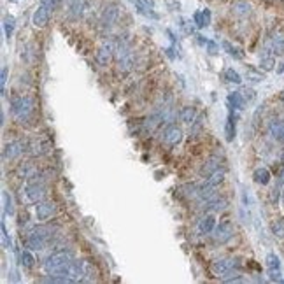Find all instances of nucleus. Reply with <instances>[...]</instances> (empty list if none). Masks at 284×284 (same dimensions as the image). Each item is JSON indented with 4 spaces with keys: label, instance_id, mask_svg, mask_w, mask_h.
<instances>
[{
    "label": "nucleus",
    "instance_id": "obj_1",
    "mask_svg": "<svg viewBox=\"0 0 284 284\" xmlns=\"http://www.w3.org/2000/svg\"><path fill=\"white\" fill-rule=\"evenodd\" d=\"M239 270V261L234 258H217L211 263V274L217 279H230L232 274Z\"/></svg>",
    "mask_w": 284,
    "mask_h": 284
},
{
    "label": "nucleus",
    "instance_id": "obj_2",
    "mask_svg": "<svg viewBox=\"0 0 284 284\" xmlns=\"http://www.w3.org/2000/svg\"><path fill=\"white\" fill-rule=\"evenodd\" d=\"M34 110V100L30 97H23V95H18L11 100V112L16 118L18 121L27 120L28 116Z\"/></svg>",
    "mask_w": 284,
    "mask_h": 284
},
{
    "label": "nucleus",
    "instance_id": "obj_3",
    "mask_svg": "<svg viewBox=\"0 0 284 284\" xmlns=\"http://www.w3.org/2000/svg\"><path fill=\"white\" fill-rule=\"evenodd\" d=\"M25 197H27V200L32 202V204H37V202L44 200V197H46V184L39 179V174H37L35 178L28 179L27 186H25Z\"/></svg>",
    "mask_w": 284,
    "mask_h": 284
},
{
    "label": "nucleus",
    "instance_id": "obj_4",
    "mask_svg": "<svg viewBox=\"0 0 284 284\" xmlns=\"http://www.w3.org/2000/svg\"><path fill=\"white\" fill-rule=\"evenodd\" d=\"M234 234H235L234 224H232L230 221H221V223L216 224V228H214L212 237L216 244H226V242L234 237Z\"/></svg>",
    "mask_w": 284,
    "mask_h": 284
},
{
    "label": "nucleus",
    "instance_id": "obj_5",
    "mask_svg": "<svg viewBox=\"0 0 284 284\" xmlns=\"http://www.w3.org/2000/svg\"><path fill=\"white\" fill-rule=\"evenodd\" d=\"M56 214V205L51 200H40L35 204V217L40 223H46Z\"/></svg>",
    "mask_w": 284,
    "mask_h": 284
},
{
    "label": "nucleus",
    "instance_id": "obj_6",
    "mask_svg": "<svg viewBox=\"0 0 284 284\" xmlns=\"http://www.w3.org/2000/svg\"><path fill=\"white\" fill-rule=\"evenodd\" d=\"M114 54H116V46H114L112 42H105L98 47L95 58H97V64L100 65V67H107V65L112 62Z\"/></svg>",
    "mask_w": 284,
    "mask_h": 284
},
{
    "label": "nucleus",
    "instance_id": "obj_7",
    "mask_svg": "<svg viewBox=\"0 0 284 284\" xmlns=\"http://www.w3.org/2000/svg\"><path fill=\"white\" fill-rule=\"evenodd\" d=\"M25 149V142L23 141H14V142H9L4 146L2 149V160L4 161H11V160H16L18 156H20Z\"/></svg>",
    "mask_w": 284,
    "mask_h": 284
},
{
    "label": "nucleus",
    "instance_id": "obj_8",
    "mask_svg": "<svg viewBox=\"0 0 284 284\" xmlns=\"http://www.w3.org/2000/svg\"><path fill=\"white\" fill-rule=\"evenodd\" d=\"M267 46L270 47V51L275 56H282L284 54V30L282 28H277V30L270 35Z\"/></svg>",
    "mask_w": 284,
    "mask_h": 284
},
{
    "label": "nucleus",
    "instance_id": "obj_9",
    "mask_svg": "<svg viewBox=\"0 0 284 284\" xmlns=\"http://www.w3.org/2000/svg\"><path fill=\"white\" fill-rule=\"evenodd\" d=\"M163 141L165 144H168V146H178V144L183 141V130H181V127L178 125H168L167 128H165V134H163Z\"/></svg>",
    "mask_w": 284,
    "mask_h": 284
},
{
    "label": "nucleus",
    "instance_id": "obj_10",
    "mask_svg": "<svg viewBox=\"0 0 284 284\" xmlns=\"http://www.w3.org/2000/svg\"><path fill=\"white\" fill-rule=\"evenodd\" d=\"M118 18H120V9L116 6H107L100 16V23L104 28H110L116 25Z\"/></svg>",
    "mask_w": 284,
    "mask_h": 284
},
{
    "label": "nucleus",
    "instance_id": "obj_11",
    "mask_svg": "<svg viewBox=\"0 0 284 284\" xmlns=\"http://www.w3.org/2000/svg\"><path fill=\"white\" fill-rule=\"evenodd\" d=\"M49 11L46 6H39L37 9L34 11V14H32V23H34V27L37 28H44L47 25V21H49Z\"/></svg>",
    "mask_w": 284,
    "mask_h": 284
},
{
    "label": "nucleus",
    "instance_id": "obj_12",
    "mask_svg": "<svg viewBox=\"0 0 284 284\" xmlns=\"http://www.w3.org/2000/svg\"><path fill=\"white\" fill-rule=\"evenodd\" d=\"M228 207V200L226 198H223V197H214L211 198L209 202H205V205H204V211L205 212H212V214H216V212H221V211H224V209Z\"/></svg>",
    "mask_w": 284,
    "mask_h": 284
},
{
    "label": "nucleus",
    "instance_id": "obj_13",
    "mask_svg": "<svg viewBox=\"0 0 284 284\" xmlns=\"http://www.w3.org/2000/svg\"><path fill=\"white\" fill-rule=\"evenodd\" d=\"M25 149L32 154H44L49 151V144L46 141H40V139H32V141L25 142Z\"/></svg>",
    "mask_w": 284,
    "mask_h": 284
},
{
    "label": "nucleus",
    "instance_id": "obj_14",
    "mask_svg": "<svg viewBox=\"0 0 284 284\" xmlns=\"http://www.w3.org/2000/svg\"><path fill=\"white\" fill-rule=\"evenodd\" d=\"M216 228V217H214L212 212H207L205 216H202V219L198 221V232L204 235H209L214 232Z\"/></svg>",
    "mask_w": 284,
    "mask_h": 284
},
{
    "label": "nucleus",
    "instance_id": "obj_15",
    "mask_svg": "<svg viewBox=\"0 0 284 284\" xmlns=\"http://www.w3.org/2000/svg\"><path fill=\"white\" fill-rule=\"evenodd\" d=\"M268 134L274 141L284 142V121L282 120H274L268 125Z\"/></svg>",
    "mask_w": 284,
    "mask_h": 284
},
{
    "label": "nucleus",
    "instance_id": "obj_16",
    "mask_svg": "<svg viewBox=\"0 0 284 284\" xmlns=\"http://www.w3.org/2000/svg\"><path fill=\"white\" fill-rule=\"evenodd\" d=\"M232 13L237 18H248L249 14L253 13V6H251L249 2H246V0H239V2H235L234 7H232Z\"/></svg>",
    "mask_w": 284,
    "mask_h": 284
},
{
    "label": "nucleus",
    "instance_id": "obj_17",
    "mask_svg": "<svg viewBox=\"0 0 284 284\" xmlns=\"http://www.w3.org/2000/svg\"><path fill=\"white\" fill-rule=\"evenodd\" d=\"M270 179H272L270 171H268V168H265V167H258L256 171L253 172V181L256 184H261V186H265V184L270 183Z\"/></svg>",
    "mask_w": 284,
    "mask_h": 284
},
{
    "label": "nucleus",
    "instance_id": "obj_18",
    "mask_svg": "<svg viewBox=\"0 0 284 284\" xmlns=\"http://www.w3.org/2000/svg\"><path fill=\"white\" fill-rule=\"evenodd\" d=\"M46 244H47L46 239L37 237V235H34V234H30V237H28V241H27V248L30 251H42L44 248H46Z\"/></svg>",
    "mask_w": 284,
    "mask_h": 284
},
{
    "label": "nucleus",
    "instance_id": "obj_19",
    "mask_svg": "<svg viewBox=\"0 0 284 284\" xmlns=\"http://www.w3.org/2000/svg\"><path fill=\"white\" fill-rule=\"evenodd\" d=\"M71 14L74 18H81L84 14V9L88 7L86 0H71Z\"/></svg>",
    "mask_w": 284,
    "mask_h": 284
},
{
    "label": "nucleus",
    "instance_id": "obj_20",
    "mask_svg": "<svg viewBox=\"0 0 284 284\" xmlns=\"http://www.w3.org/2000/svg\"><path fill=\"white\" fill-rule=\"evenodd\" d=\"M195 23H197L198 28L207 27V25L211 23V11L204 9V11H198V13H195Z\"/></svg>",
    "mask_w": 284,
    "mask_h": 284
},
{
    "label": "nucleus",
    "instance_id": "obj_21",
    "mask_svg": "<svg viewBox=\"0 0 284 284\" xmlns=\"http://www.w3.org/2000/svg\"><path fill=\"white\" fill-rule=\"evenodd\" d=\"M179 116H181V121H183V123L191 125V123H195L197 110H195L193 107H183V109H181V112H179Z\"/></svg>",
    "mask_w": 284,
    "mask_h": 284
},
{
    "label": "nucleus",
    "instance_id": "obj_22",
    "mask_svg": "<svg viewBox=\"0 0 284 284\" xmlns=\"http://www.w3.org/2000/svg\"><path fill=\"white\" fill-rule=\"evenodd\" d=\"M228 104H230L232 109H237V110H241V109H244V104H246V100H244V97H242V93H230L228 95Z\"/></svg>",
    "mask_w": 284,
    "mask_h": 284
},
{
    "label": "nucleus",
    "instance_id": "obj_23",
    "mask_svg": "<svg viewBox=\"0 0 284 284\" xmlns=\"http://www.w3.org/2000/svg\"><path fill=\"white\" fill-rule=\"evenodd\" d=\"M224 178H226V171H224V168H219V167H217L216 171L211 172V174L207 176V181H209L211 184H214V186H217V184L223 183Z\"/></svg>",
    "mask_w": 284,
    "mask_h": 284
},
{
    "label": "nucleus",
    "instance_id": "obj_24",
    "mask_svg": "<svg viewBox=\"0 0 284 284\" xmlns=\"http://www.w3.org/2000/svg\"><path fill=\"white\" fill-rule=\"evenodd\" d=\"M274 65H275V56L274 54H263L260 60V69L265 72H270L274 71Z\"/></svg>",
    "mask_w": 284,
    "mask_h": 284
},
{
    "label": "nucleus",
    "instance_id": "obj_25",
    "mask_svg": "<svg viewBox=\"0 0 284 284\" xmlns=\"http://www.w3.org/2000/svg\"><path fill=\"white\" fill-rule=\"evenodd\" d=\"M20 263L23 265L25 268H32L35 265V258L32 256V253L30 251H21L20 253Z\"/></svg>",
    "mask_w": 284,
    "mask_h": 284
},
{
    "label": "nucleus",
    "instance_id": "obj_26",
    "mask_svg": "<svg viewBox=\"0 0 284 284\" xmlns=\"http://www.w3.org/2000/svg\"><path fill=\"white\" fill-rule=\"evenodd\" d=\"M267 267L268 270H281V260L275 253L267 254Z\"/></svg>",
    "mask_w": 284,
    "mask_h": 284
},
{
    "label": "nucleus",
    "instance_id": "obj_27",
    "mask_svg": "<svg viewBox=\"0 0 284 284\" xmlns=\"http://www.w3.org/2000/svg\"><path fill=\"white\" fill-rule=\"evenodd\" d=\"M272 234L275 235L277 239H284V217H279L272 223Z\"/></svg>",
    "mask_w": 284,
    "mask_h": 284
},
{
    "label": "nucleus",
    "instance_id": "obj_28",
    "mask_svg": "<svg viewBox=\"0 0 284 284\" xmlns=\"http://www.w3.org/2000/svg\"><path fill=\"white\" fill-rule=\"evenodd\" d=\"M224 135H226V141L232 142L235 139V121H234V116H228V121H226V128H224Z\"/></svg>",
    "mask_w": 284,
    "mask_h": 284
},
{
    "label": "nucleus",
    "instance_id": "obj_29",
    "mask_svg": "<svg viewBox=\"0 0 284 284\" xmlns=\"http://www.w3.org/2000/svg\"><path fill=\"white\" fill-rule=\"evenodd\" d=\"M223 77L228 81V83H234V84H241L242 83L241 74H239L237 71H234V69H226L224 74H223Z\"/></svg>",
    "mask_w": 284,
    "mask_h": 284
},
{
    "label": "nucleus",
    "instance_id": "obj_30",
    "mask_svg": "<svg viewBox=\"0 0 284 284\" xmlns=\"http://www.w3.org/2000/svg\"><path fill=\"white\" fill-rule=\"evenodd\" d=\"M223 47H224V49H226V53L230 54V56L237 58V60H242V56H244V54H242L241 51L237 49V47H234L230 42H226V40H224V42H223Z\"/></svg>",
    "mask_w": 284,
    "mask_h": 284
},
{
    "label": "nucleus",
    "instance_id": "obj_31",
    "mask_svg": "<svg viewBox=\"0 0 284 284\" xmlns=\"http://www.w3.org/2000/svg\"><path fill=\"white\" fill-rule=\"evenodd\" d=\"M4 30H6V35L11 37L14 30V18L13 16H6L4 18Z\"/></svg>",
    "mask_w": 284,
    "mask_h": 284
},
{
    "label": "nucleus",
    "instance_id": "obj_32",
    "mask_svg": "<svg viewBox=\"0 0 284 284\" xmlns=\"http://www.w3.org/2000/svg\"><path fill=\"white\" fill-rule=\"evenodd\" d=\"M2 198H4V212L13 214V200H11V195L7 193V191H4Z\"/></svg>",
    "mask_w": 284,
    "mask_h": 284
},
{
    "label": "nucleus",
    "instance_id": "obj_33",
    "mask_svg": "<svg viewBox=\"0 0 284 284\" xmlns=\"http://www.w3.org/2000/svg\"><path fill=\"white\" fill-rule=\"evenodd\" d=\"M268 275H270V281L284 282V279L281 277V270H268Z\"/></svg>",
    "mask_w": 284,
    "mask_h": 284
},
{
    "label": "nucleus",
    "instance_id": "obj_34",
    "mask_svg": "<svg viewBox=\"0 0 284 284\" xmlns=\"http://www.w3.org/2000/svg\"><path fill=\"white\" fill-rule=\"evenodd\" d=\"M2 246H4V249H9L11 248V242H9V239H7L6 224H4V223H2Z\"/></svg>",
    "mask_w": 284,
    "mask_h": 284
},
{
    "label": "nucleus",
    "instance_id": "obj_35",
    "mask_svg": "<svg viewBox=\"0 0 284 284\" xmlns=\"http://www.w3.org/2000/svg\"><path fill=\"white\" fill-rule=\"evenodd\" d=\"M279 195H281V183L272 190V202H274V204H277L279 202Z\"/></svg>",
    "mask_w": 284,
    "mask_h": 284
},
{
    "label": "nucleus",
    "instance_id": "obj_36",
    "mask_svg": "<svg viewBox=\"0 0 284 284\" xmlns=\"http://www.w3.org/2000/svg\"><path fill=\"white\" fill-rule=\"evenodd\" d=\"M248 79H251V81H261V79H263V76H261V74H258V72H254L253 69H249V71H248Z\"/></svg>",
    "mask_w": 284,
    "mask_h": 284
},
{
    "label": "nucleus",
    "instance_id": "obj_37",
    "mask_svg": "<svg viewBox=\"0 0 284 284\" xmlns=\"http://www.w3.org/2000/svg\"><path fill=\"white\" fill-rule=\"evenodd\" d=\"M241 93H242V97H244L246 102H251L254 98V91L253 90H244V91H241Z\"/></svg>",
    "mask_w": 284,
    "mask_h": 284
},
{
    "label": "nucleus",
    "instance_id": "obj_38",
    "mask_svg": "<svg viewBox=\"0 0 284 284\" xmlns=\"http://www.w3.org/2000/svg\"><path fill=\"white\" fill-rule=\"evenodd\" d=\"M6 83H7V67H2V79H0V84H2V91H4V88H6Z\"/></svg>",
    "mask_w": 284,
    "mask_h": 284
},
{
    "label": "nucleus",
    "instance_id": "obj_39",
    "mask_svg": "<svg viewBox=\"0 0 284 284\" xmlns=\"http://www.w3.org/2000/svg\"><path fill=\"white\" fill-rule=\"evenodd\" d=\"M279 181H281V183H284V167H282L281 174H279Z\"/></svg>",
    "mask_w": 284,
    "mask_h": 284
}]
</instances>
